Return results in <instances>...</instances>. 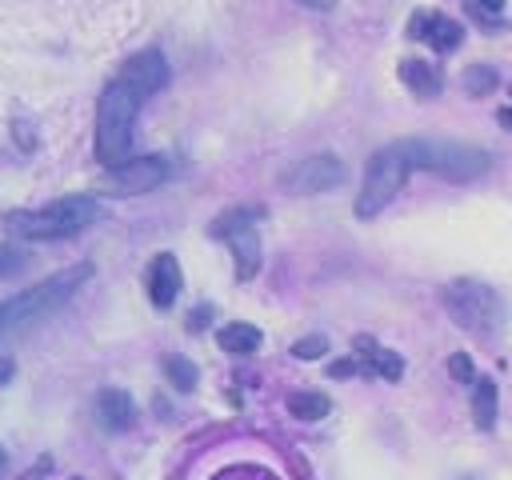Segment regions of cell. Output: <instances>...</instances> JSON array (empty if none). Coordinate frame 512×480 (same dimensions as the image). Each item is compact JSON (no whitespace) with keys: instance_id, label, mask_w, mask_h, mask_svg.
I'll use <instances>...</instances> for the list:
<instances>
[{"instance_id":"9c48e42d","label":"cell","mask_w":512,"mask_h":480,"mask_svg":"<svg viewBox=\"0 0 512 480\" xmlns=\"http://www.w3.org/2000/svg\"><path fill=\"white\" fill-rule=\"evenodd\" d=\"M344 180V164L340 156L332 152H320V156H308L300 160L292 172H284V188L288 192H300V196H312V192H328Z\"/></svg>"},{"instance_id":"6da1fadb","label":"cell","mask_w":512,"mask_h":480,"mask_svg":"<svg viewBox=\"0 0 512 480\" xmlns=\"http://www.w3.org/2000/svg\"><path fill=\"white\" fill-rule=\"evenodd\" d=\"M148 96L152 92L140 88L124 68L104 84L96 104V160L104 168H120L124 160H132V124Z\"/></svg>"},{"instance_id":"2e32d148","label":"cell","mask_w":512,"mask_h":480,"mask_svg":"<svg viewBox=\"0 0 512 480\" xmlns=\"http://www.w3.org/2000/svg\"><path fill=\"white\" fill-rule=\"evenodd\" d=\"M260 328H252V324H240V320H232V324H224L220 332H216V344L228 352V356H248V352H256L260 348Z\"/></svg>"},{"instance_id":"4316f807","label":"cell","mask_w":512,"mask_h":480,"mask_svg":"<svg viewBox=\"0 0 512 480\" xmlns=\"http://www.w3.org/2000/svg\"><path fill=\"white\" fill-rule=\"evenodd\" d=\"M12 372H16L12 356H0V384H8V380H12Z\"/></svg>"},{"instance_id":"4dcf8cb0","label":"cell","mask_w":512,"mask_h":480,"mask_svg":"<svg viewBox=\"0 0 512 480\" xmlns=\"http://www.w3.org/2000/svg\"><path fill=\"white\" fill-rule=\"evenodd\" d=\"M0 468H4V452H0Z\"/></svg>"},{"instance_id":"1f68e13d","label":"cell","mask_w":512,"mask_h":480,"mask_svg":"<svg viewBox=\"0 0 512 480\" xmlns=\"http://www.w3.org/2000/svg\"><path fill=\"white\" fill-rule=\"evenodd\" d=\"M72 480H80V476H72Z\"/></svg>"},{"instance_id":"277c9868","label":"cell","mask_w":512,"mask_h":480,"mask_svg":"<svg viewBox=\"0 0 512 480\" xmlns=\"http://www.w3.org/2000/svg\"><path fill=\"white\" fill-rule=\"evenodd\" d=\"M400 148H404L412 172L424 168V172H436V176L460 180V184L484 176L488 164H492V156L484 148L464 144V140H432V136H424V140H400Z\"/></svg>"},{"instance_id":"d6986e66","label":"cell","mask_w":512,"mask_h":480,"mask_svg":"<svg viewBox=\"0 0 512 480\" xmlns=\"http://www.w3.org/2000/svg\"><path fill=\"white\" fill-rule=\"evenodd\" d=\"M164 376H168V384L180 388V392H192V388L200 384V372H196V364H192L188 356H168V360H164Z\"/></svg>"},{"instance_id":"484cf974","label":"cell","mask_w":512,"mask_h":480,"mask_svg":"<svg viewBox=\"0 0 512 480\" xmlns=\"http://www.w3.org/2000/svg\"><path fill=\"white\" fill-rule=\"evenodd\" d=\"M204 316H208V308H196V312H192V316H188V328H192V332H200V328H204V324H208V320H204Z\"/></svg>"},{"instance_id":"3957f363","label":"cell","mask_w":512,"mask_h":480,"mask_svg":"<svg viewBox=\"0 0 512 480\" xmlns=\"http://www.w3.org/2000/svg\"><path fill=\"white\" fill-rule=\"evenodd\" d=\"M100 216L96 196L76 192V196H60L44 208H24L8 216V232L20 240H68L76 232H84L92 220Z\"/></svg>"},{"instance_id":"44dd1931","label":"cell","mask_w":512,"mask_h":480,"mask_svg":"<svg viewBox=\"0 0 512 480\" xmlns=\"http://www.w3.org/2000/svg\"><path fill=\"white\" fill-rule=\"evenodd\" d=\"M324 352H328V336H320V332H312V336H304V340L292 344V356L296 360H320Z\"/></svg>"},{"instance_id":"7c38bea8","label":"cell","mask_w":512,"mask_h":480,"mask_svg":"<svg viewBox=\"0 0 512 480\" xmlns=\"http://www.w3.org/2000/svg\"><path fill=\"white\" fill-rule=\"evenodd\" d=\"M96 420H100V428H108V432H128L132 420H136L132 396H128L124 388H100V392H96Z\"/></svg>"},{"instance_id":"83f0119b","label":"cell","mask_w":512,"mask_h":480,"mask_svg":"<svg viewBox=\"0 0 512 480\" xmlns=\"http://www.w3.org/2000/svg\"><path fill=\"white\" fill-rule=\"evenodd\" d=\"M496 120H500V128H508V132H512V108H500V112H496Z\"/></svg>"},{"instance_id":"f546056e","label":"cell","mask_w":512,"mask_h":480,"mask_svg":"<svg viewBox=\"0 0 512 480\" xmlns=\"http://www.w3.org/2000/svg\"><path fill=\"white\" fill-rule=\"evenodd\" d=\"M44 468H48V460H40V464H36V468H32V472H24V476H20V480H40V472H44Z\"/></svg>"},{"instance_id":"ba28073f","label":"cell","mask_w":512,"mask_h":480,"mask_svg":"<svg viewBox=\"0 0 512 480\" xmlns=\"http://www.w3.org/2000/svg\"><path fill=\"white\" fill-rule=\"evenodd\" d=\"M164 180H168V160L164 156H132L120 168H108L104 192H112V196H140V192L160 188Z\"/></svg>"},{"instance_id":"cb8c5ba5","label":"cell","mask_w":512,"mask_h":480,"mask_svg":"<svg viewBox=\"0 0 512 480\" xmlns=\"http://www.w3.org/2000/svg\"><path fill=\"white\" fill-rule=\"evenodd\" d=\"M356 372H360V360H356V356H344V360L328 364V376H332V380H340V376H356Z\"/></svg>"},{"instance_id":"8fae6325","label":"cell","mask_w":512,"mask_h":480,"mask_svg":"<svg viewBox=\"0 0 512 480\" xmlns=\"http://www.w3.org/2000/svg\"><path fill=\"white\" fill-rule=\"evenodd\" d=\"M144 284H148V300H152L156 308H172L176 296H180V284H184V276H180V260H176L172 252H156L152 264H148Z\"/></svg>"},{"instance_id":"30bf717a","label":"cell","mask_w":512,"mask_h":480,"mask_svg":"<svg viewBox=\"0 0 512 480\" xmlns=\"http://www.w3.org/2000/svg\"><path fill=\"white\" fill-rule=\"evenodd\" d=\"M408 36L432 44L436 52H452V48H460L464 28H460L452 16H440V12H424V8H420V12H412V20H408Z\"/></svg>"},{"instance_id":"8992f818","label":"cell","mask_w":512,"mask_h":480,"mask_svg":"<svg viewBox=\"0 0 512 480\" xmlns=\"http://www.w3.org/2000/svg\"><path fill=\"white\" fill-rule=\"evenodd\" d=\"M408 172H412V164H408V156H404L400 140H396V144H388V148H380V152H372V160H368V168H364L360 196H356V204H352V208H356V216H360V220L380 216V212L396 200V192L404 188Z\"/></svg>"},{"instance_id":"ac0fdd59","label":"cell","mask_w":512,"mask_h":480,"mask_svg":"<svg viewBox=\"0 0 512 480\" xmlns=\"http://www.w3.org/2000/svg\"><path fill=\"white\" fill-rule=\"evenodd\" d=\"M472 420H476V428H492L496 424V384L484 376V380H476V392H472Z\"/></svg>"},{"instance_id":"5bb4252c","label":"cell","mask_w":512,"mask_h":480,"mask_svg":"<svg viewBox=\"0 0 512 480\" xmlns=\"http://www.w3.org/2000/svg\"><path fill=\"white\" fill-rule=\"evenodd\" d=\"M120 68H124L140 88H148V92H160V88L168 84V60H164L156 48H144V52L128 56Z\"/></svg>"},{"instance_id":"d4e9b609","label":"cell","mask_w":512,"mask_h":480,"mask_svg":"<svg viewBox=\"0 0 512 480\" xmlns=\"http://www.w3.org/2000/svg\"><path fill=\"white\" fill-rule=\"evenodd\" d=\"M472 8H476L480 16H500V8H504V0H472Z\"/></svg>"},{"instance_id":"f1b7e54d","label":"cell","mask_w":512,"mask_h":480,"mask_svg":"<svg viewBox=\"0 0 512 480\" xmlns=\"http://www.w3.org/2000/svg\"><path fill=\"white\" fill-rule=\"evenodd\" d=\"M296 4H304V8H320V12H324V8H332L336 0H296Z\"/></svg>"},{"instance_id":"7402d4cb","label":"cell","mask_w":512,"mask_h":480,"mask_svg":"<svg viewBox=\"0 0 512 480\" xmlns=\"http://www.w3.org/2000/svg\"><path fill=\"white\" fill-rule=\"evenodd\" d=\"M448 376H452L456 384H476V368H472L468 352H452V356H448Z\"/></svg>"},{"instance_id":"e0dca14e","label":"cell","mask_w":512,"mask_h":480,"mask_svg":"<svg viewBox=\"0 0 512 480\" xmlns=\"http://www.w3.org/2000/svg\"><path fill=\"white\" fill-rule=\"evenodd\" d=\"M288 412L296 420H324L332 412V400L324 392H292L288 396Z\"/></svg>"},{"instance_id":"9a60e30c","label":"cell","mask_w":512,"mask_h":480,"mask_svg":"<svg viewBox=\"0 0 512 480\" xmlns=\"http://www.w3.org/2000/svg\"><path fill=\"white\" fill-rule=\"evenodd\" d=\"M400 80L420 96V100H432V96H440V88H444V76H440V68L436 64H428V60H400Z\"/></svg>"},{"instance_id":"7a4b0ae2","label":"cell","mask_w":512,"mask_h":480,"mask_svg":"<svg viewBox=\"0 0 512 480\" xmlns=\"http://www.w3.org/2000/svg\"><path fill=\"white\" fill-rule=\"evenodd\" d=\"M88 280H92V264L84 260V264H72V268H64V272H56V276H48V280H40V284H32V288H24V292L0 300V332H16V328H28V324L52 316V312H56L60 304H68Z\"/></svg>"},{"instance_id":"4fadbf2b","label":"cell","mask_w":512,"mask_h":480,"mask_svg":"<svg viewBox=\"0 0 512 480\" xmlns=\"http://www.w3.org/2000/svg\"><path fill=\"white\" fill-rule=\"evenodd\" d=\"M352 348H356L360 372H372V376H380V380H400V376H404V360H400L392 348H380V344L368 340V336H356Z\"/></svg>"},{"instance_id":"5b68a950","label":"cell","mask_w":512,"mask_h":480,"mask_svg":"<svg viewBox=\"0 0 512 480\" xmlns=\"http://www.w3.org/2000/svg\"><path fill=\"white\" fill-rule=\"evenodd\" d=\"M448 316L472 332V336H496L500 324H504V304L496 296V288H488L484 280H452L444 292H440Z\"/></svg>"},{"instance_id":"52a82bcc","label":"cell","mask_w":512,"mask_h":480,"mask_svg":"<svg viewBox=\"0 0 512 480\" xmlns=\"http://www.w3.org/2000/svg\"><path fill=\"white\" fill-rule=\"evenodd\" d=\"M256 220H260V208H228L212 220V236L224 240L236 256V276L240 280H252L256 268H260V236H256Z\"/></svg>"},{"instance_id":"ffe728a7","label":"cell","mask_w":512,"mask_h":480,"mask_svg":"<svg viewBox=\"0 0 512 480\" xmlns=\"http://www.w3.org/2000/svg\"><path fill=\"white\" fill-rule=\"evenodd\" d=\"M496 84H500L496 68H488V64H468V72H464V92H468V96H488Z\"/></svg>"},{"instance_id":"603a6c76","label":"cell","mask_w":512,"mask_h":480,"mask_svg":"<svg viewBox=\"0 0 512 480\" xmlns=\"http://www.w3.org/2000/svg\"><path fill=\"white\" fill-rule=\"evenodd\" d=\"M20 268H24V252L16 244H0V280H8Z\"/></svg>"}]
</instances>
